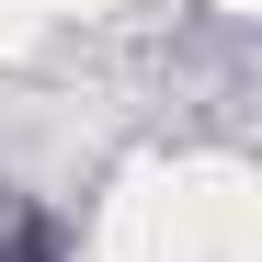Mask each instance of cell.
I'll use <instances>...</instances> for the list:
<instances>
[{"instance_id":"1","label":"cell","mask_w":262,"mask_h":262,"mask_svg":"<svg viewBox=\"0 0 262 262\" xmlns=\"http://www.w3.org/2000/svg\"><path fill=\"white\" fill-rule=\"evenodd\" d=\"M0 262H69V251H57V228H12V239H0Z\"/></svg>"}]
</instances>
